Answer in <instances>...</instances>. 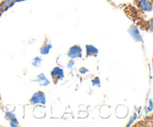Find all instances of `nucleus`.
Returning <instances> with one entry per match:
<instances>
[{"instance_id":"1","label":"nucleus","mask_w":153,"mask_h":127,"mask_svg":"<svg viewBox=\"0 0 153 127\" xmlns=\"http://www.w3.org/2000/svg\"><path fill=\"white\" fill-rule=\"evenodd\" d=\"M137 6L141 10H152V1L149 0H139L137 1Z\"/></svg>"},{"instance_id":"2","label":"nucleus","mask_w":153,"mask_h":127,"mask_svg":"<svg viewBox=\"0 0 153 127\" xmlns=\"http://www.w3.org/2000/svg\"><path fill=\"white\" fill-rule=\"evenodd\" d=\"M69 56L72 58H76L82 55V49L79 46H74L70 48L68 53Z\"/></svg>"},{"instance_id":"3","label":"nucleus","mask_w":153,"mask_h":127,"mask_svg":"<svg viewBox=\"0 0 153 127\" xmlns=\"http://www.w3.org/2000/svg\"><path fill=\"white\" fill-rule=\"evenodd\" d=\"M52 78H53L54 82H55L57 80H58V79H61V78H62L64 76V73H63V70L61 68L56 67L52 72Z\"/></svg>"},{"instance_id":"4","label":"nucleus","mask_w":153,"mask_h":127,"mask_svg":"<svg viewBox=\"0 0 153 127\" xmlns=\"http://www.w3.org/2000/svg\"><path fill=\"white\" fill-rule=\"evenodd\" d=\"M41 100H44V95L43 94V93L38 92L32 97L31 101L32 103H37L39 102H42Z\"/></svg>"},{"instance_id":"5","label":"nucleus","mask_w":153,"mask_h":127,"mask_svg":"<svg viewBox=\"0 0 153 127\" xmlns=\"http://www.w3.org/2000/svg\"><path fill=\"white\" fill-rule=\"evenodd\" d=\"M13 1L14 0H4V1H2L0 3V9L2 11H4L13 4Z\"/></svg>"},{"instance_id":"6","label":"nucleus","mask_w":153,"mask_h":127,"mask_svg":"<svg viewBox=\"0 0 153 127\" xmlns=\"http://www.w3.org/2000/svg\"><path fill=\"white\" fill-rule=\"evenodd\" d=\"M97 52H98V50H97L94 46H91V45H88V46H87V54H88V55H96Z\"/></svg>"},{"instance_id":"7","label":"nucleus","mask_w":153,"mask_h":127,"mask_svg":"<svg viewBox=\"0 0 153 127\" xmlns=\"http://www.w3.org/2000/svg\"><path fill=\"white\" fill-rule=\"evenodd\" d=\"M1 11H2V10H1V9H0V14H1Z\"/></svg>"}]
</instances>
